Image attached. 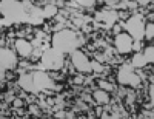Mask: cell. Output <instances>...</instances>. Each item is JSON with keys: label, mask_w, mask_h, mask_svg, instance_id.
I'll return each mask as SVG.
<instances>
[{"label": "cell", "mask_w": 154, "mask_h": 119, "mask_svg": "<svg viewBox=\"0 0 154 119\" xmlns=\"http://www.w3.org/2000/svg\"><path fill=\"white\" fill-rule=\"evenodd\" d=\"M88 39L82 31H75L71 28H63L51 34V48L63 53V54H69L74 50L82 48Z\"/></svg>", "instance_id": "1"}, {"label": "cell", "mask_w": 154, "mask_h": 119, "mask_svg": "<svg viewBox=\"0 0 154 119\" xmlns=\"http://www.w3.org/2000/svg\"><path fill=\"white\" fill-rule=\"evenodd\" d=\"M0 17L8 23H26V11L20 0H0Z\"/></svg>", "instance_id": "2"}, {"label": "cell", "mask_w": 154, "mask_h": 119, "mask_svg": "<svg viewBox=\"0 0 154 119\" xmlns=\"http://www.w3.org/2000/svg\"><path fill=\"white\" fill-rule=\"evenodd\" d=\"M116 82L119 85H125L134 90H142L143 87L136 68L130 62H123L117 67V70H116Z\"/></svg>", "instance_id": "3"}, {"label": "cell", "mask_w": 154, "mask_h": 119, "mask_svg": "<svg viewBox=\"0 0 154 119\" xmlns=\"http://www.w3.org/2000/svg\"><path fill=\"white\" fill-rule=\"evenodd\" d=\"M68 54H63V53L54 50V48H46L43 50V54L40 57V62L37 63V70H45V71H57L63 68V63H65Z\"/></svg>", "instance_id": "4"}, {"label": "cell", "mask_w": 154, "mask_h": 119, "mask_svg": "<svg viewBox=\"0 0 154 119\" xmlns=\"http://www.w3.org/2000/svg\"><path fill=\"white\" fill-rule=\"evenodd\" d=\"M145 16L134 12L130 16V19L125 20L123 23V31H126L133 37V40H142L143 39V31H145Z\"/></svg>", "instance_id": "5"}, {"label": "cell", "mask_w": 154, "mask_h": 119, "mask_svg": "<svg viewBox=\"0 0 154 119\" xmlns=\"http://www.w3.org/2000/svg\"><path fill=\"white\" fill-rule=\"evenodd\" d=\"M68 57H69L72 67L75 68L77 73H82V74H91L93 73V70H91V59H89L80 48L69 53Z\"/></svg>", "instance_id": "6"}, {"label": "cell", "mask_w": 154, "mask_h": 119, "mask_svg": "<svg viewBox=\"0 0 154 119\" xmlns=\"http://www.w3.org/2000/svg\"><path fill=\"white\" fill-rule=\"evenodd\" d=\"M114 50L122 56H130L133 53V37L128 34L126 31H122L119 34L114 36V42H112Z\"/></svg>", "instance_id": "7"}, {"label": "cell", "mask_w": 154, "mask_h": 119, "mask_svg": "<svg viewBox=\"0 0 154 119\" xmlns=\"http://www.w3.org/2000/svg\"><path fill=\"white\" fill-rule=\"evenodd\" d=\"M32 77H34V85H35L37 93L46 91V90H53L54 81L49 77L48 71H45V70H34L32 71Z\"/></svg>", "instance_id": "8"}, {"label": "cell", "mask_w": 154, "mask_h": 119, "mask_svg": "<svg viewBox=\"0 0 154 119\" xmlns=\"http://www.w3.org/2000/svg\"><path fill=\"white\" fill-rule=\"evenodd\" d=\"M0 65L6 70H16L19 65V56L16 54V51L6 47H0Z\"/></svg>", "instance_id": "9"}, {"label": "cell", "mask_w": 154, "mask_h": 119, "mask_svg": "<svg viewBox=\"0 0 154 119\" xmlns=\"http://www.w3.org/2000/svg\"><path fill=\"white\" fill-rule=\"evenodd\" d=\"M34 47L31 43V40H26V39H16L14 42V51L19 56V59H28L31 56Z\"/></svg>", "instance_id": "10"}, {"label": "cell", "mask_w": 154, "mask_h": 119, "mask_svg": "<svg viewBox=\"0 0 154 119\" xmlns=\"http://www.w3.org/2000/svg\"><path fill=\"white\" fill-rule=\"evenodd\" d=\"M34 71V70H32ZM32 71H23L19 74L17 84L20 85L22 90H25L26 93H37L35 85H34V77H32Z\"/></svg>", "instance_id": "11"}, {"label": "cell", "mask_w": 154, "mask_h": 119, "mask_svg": "<svg viewBox=\"0 0 154 119\" xmlns=\"http://www.w3.org/2000/svg\"><path fill=\"white\" fill-rule=\"evenodd\" d=\"M91 96H93L94 102L99 105H106L111 101V93H108V91L102 90V88H94L91 91Z\"/></svg>", "instance_id": "12"}, {"label": "cell", "mask_w": 154, "mask_h": 119, "mask_svg": "<svg viewBox=\"0 0 154 119\" xmlns=\"http://www.w3.org/2000/svg\"><path fill=\"white\" fill-rule=\"evenodd\" d=\"M130 63L133 65L134 68H143L145 65H148L145 56L142 51H136V53H131V57H130Z\"/></svg>", "instance_id": "13"}, {"label": "cell", "mask_w": 154, "mask_h": 119, "mask_svg": "<svg viewBox=\"0 0 154 119\" xmlns=\"http://www.w3.org/2000/svg\"><path fill=\"white\" fill-rule=\"evenodd\" d=\"M59 6H56V5H53V3H46V5H43L42 6V12H43V19L45 20H49V19H54V16L59 12Z\"/></svg>", "instance_id": "14"}, {"label": "cell", "mask_w": 154, "mask_h": 119, "mask_svg": "<svg viewBox=\"0 0 154 119\" xmlns=\"http://www.w3.org/2000/svg\"><path fill=\"white\" fill-rule=\"evenodd\" d=\"M26 111L29 114V117H42L43 111L40 108V105H38L37 102H32V104H28L26 105Z\"/></svg>", "instance_id": "15"}, {"label": "cell", "mask_w": 154, "mask_h": 119, "mask_svg": "<svg viewBox=\"0 0 154 119\" xmlns=\"http://www.w3.org/2000/svg\"><path fill=\"white\" fill-rule=\"evenodd\" d=\"M142 53H143V56H145L148 63H154V47H152V43H146L143 47Z\"/></svg>", "instance_id": "16"}, {"label": "cell", "mask_w": 154, "mask_h": 119, "mask_svg": "<svg viewBox=\"0 0 154 119\" xmlns=\"http://www.w3.org/2000/svg\"><path fill=\"white\" fill-rule=\"evenodd\" d=\"M26 101H25L23 98H20V96H16L14 99H12V102H11V108H22V107H26Z\"/></svg>", "instance_id": "17"}, {"label": "cell", "mask_w": 154, "mask_h": 119, "mask_svg": "<svg viewBox=\"0 0 154 119\" xmlns=\"http://www.w3.org/2000/svg\"><path fill=\"white\" fill-rule=\"evenodd\" d=\"M77 5H79L80 8H93L96 5V0H75Z\"/></svg>", "instance_id": "18"}, {"label": "cell", "mask_w": 154, "mask_h": 119, "mask_svg": "<svg viewBox=\"0 0 154 119\" xmlns=\"http://www.w3.org/2000/svg\"><path fill=\"white\" fill-rule=\"evenodd\" d=\"M130 16H131V12L128 11V9H119L117 11V19L122 20V22L128 20V19H130Z\"/></svg>", "instance_id": "19"}, {"label": "cell", "mask_w": 154, "mask_h": 119, "mask_svg": "<svg viewBox=\"0 0 154 119\" xmlns=\"http://www.w3.org/2000/svg\"><path fill=\"white\" fill-rule=\"evenodd\" d=\"M146 45V42L143 40H133V53H136V51H142L143 50V47Z\"/></svg>", "instance_id": "20"}, {"label": "cell", "mask_w": 154, "mask_h": 119, "mask_svg": "<svg viewBox=\"0 0 154 119\" xmlns=\"http://www.w3.org/2000/svg\"><path fill=\"white\" fill-rule=\"evenodd\" d=\"M5 76H6V68L0 65V82H2V81H5Z\"/></svg>", "instance_id": "21"}, {"label": "cell", "mask_w": 154, "mask_h": 119, "mask_svg": "<svg viewBox=\"0 0 154 119\" xmlns=\"http://www.w3.org/2000/svg\"><path fill=\"white\" fill-rule=\"evenodd\" d=\"M152 0H136V3L139 5V6H146L148 3H151Z\"/></svg>", "instance_id": "22"}, {"label": "cell", "mask_w": 154, "mask_h": 119, "mask_svg": "<svg viewBox=\"0 0 154 119\" xmlns=\"http://www.w3.org/2000/svg\"><path fill=\"white\" fill-rule=\"evenodd\" d=\"M34 2H35V3H37V2H43V0H34Z\"/></svg>", "instance_id": "23"}, {"label": "cell", "mask_w": 154, "mask_h": 119, "mask_svg": "<svg viewBox=\"0 0 154 119\" xmlns=\"http://www.w3.org/2000/svg\"><path fill=\"white\" fill-rule=\"evenodd\" d=\"M0 28H2V20H0Z\"/></svg>", "instance_id": "24"}]
</instances>
